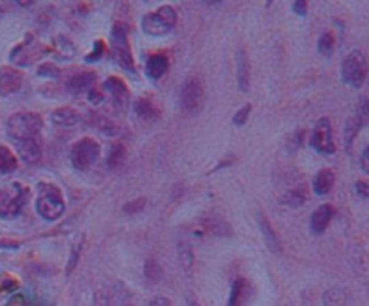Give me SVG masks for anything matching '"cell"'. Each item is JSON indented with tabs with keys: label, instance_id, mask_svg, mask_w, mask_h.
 I'll return each mask as SVG.
<instances>
[{
	"label": "cell",
	"instance_id": "cell-1",
	"mask_svg": "<svg viewBox=\"0 0 369 306\" xmlns=\"http://www.w3.org/2000/svg\"><path fill=\"white\" fill-rule=\"evenodd\" d=\"M42 117L34 112H19L8 119V135L14 144L36 141L42 132Z\"/></svg>",
	"mask_w": 369,
	"mask_h": 306
},
{
	"label": "cell",
	"instance_id": "cell-2",
	"mask_svg": "<svg viewBox=\"0 0 369 306\" xmlns=\"http://www.w3.org/2000/svg\"><path fill=\"white\" fill-rule=\"evenodd\" d=\"M36 213L43 220L56 222L65 213V200L60 191V187L49 182H42L38 187V198H36Z\"/></svg>",
	"mask_w": 369,
	"mask_h": 306
},
{
	"label": "cell",
	"instance_id": "cell-3",
	"mask_svg": "<svg viewBox=\"0 0 369 306\" xmlns=\"http://www.w3.org/2000/svg\"><path fill=\"white\" fill-rule=\"evenodd\" d=\"M29 189L20 182H11L8 186L0 187V218L13 220L22 213L27 204Z\"/></svg>",
	"mask_w": 369,
	"mask_h": 306
},
{
	"label": "cell",
	"instance_id": "cell-4",
	"mask_svg": "<svg viewBox=\"0 0 369 306\" xmlns=\"http://www.w3.org/2000/svg\"><path fill=\"white\" fill-rule=\"evenodd\" d=\"M177 25V13L173 10L171 5H163L158 8L154 13H148L143 19V31L148 36H166L173 27Z\"/></svg>",
	"mask_w": 369,
	"mask_h": 306
},
{
	"label": "cell",
	"instance_id": "cell-5",
	"mask_svg": "<svg viewBox=\"0 0 369 306\" xmlns=\"http://www.w3.org/2000/svg\"><path fill=\"white\" fill-rule=\"evenodd\" d=\"M368 72H369V62L362 51H351V53L344 58L341 69V76L342 82H344L346 85L353 86V89H359V86L364 85L366 78H368Z\"/></svg>",
	"mask_w": 369,
	"mask_h": 306
},
{
	"label": "cell",
	"instance_id": "cell-6",
	"mask_svg": "<svg viewBox=\"0 0 369 306\" xmlns=\"http://www.w3.org/2000/svg\"><path fill=\"white\" fill-rule=\"evenodd\" d=\"M99 157V144L92 137L80 139L78 143L72 144L71 152H69V161L72 167H76L78 172H85L92 164L96 163Z\"/></svg>",
	"mask_w": 369,
	"mask_h": 306
},
{
	"label": "cell",
	"instance_id": "cell-7",
	"mask_svg": "<svg viewBox=\"0 0 369 306\" xmlns=\"http://www.w3.org/2000/svg\"><path fill=\"white\" fill-rule=\"evenodd\" d=\"M112 58L114 62L123 67L125 71L134 72V58H132V53H130V43H128V31H126L125 24H117L112 27Z\"/></svg>",
	"mask_w": 369,
	"mask_h": 306
},
{
	"label": "cell",
	"instance_id": "cell-8",
	"mask_svg": "<svg viewBox=\"0 0 369 306\" xmlns=\"http://www.w3.org/2000/svg\"><path fill=\"white\" fill-rule=\"evenodd\" d=\"M204 99H206V92H204V85L200 80L198 78L186 80L180 89V106H182L184 114H198L204 106Z\"/></svg>",
	"mask_w": 369,
	"mask_h": 306
},
{
	"label": "cell",
	"instance_id": "cell-9",
	"mask_svg": "<svg viewBox=\"0 0 369 306\" xmlns=\"http://www.w3.org/2000/svg\"><path fill=\"white\" fill-rule=\"evenodd\" d=\"M310 144L317 153L321 155H331L335 153V141H333V132H331V123L328 117H321L317 121L316 128L310 137Z\"/></svg>",
	"mask_w": 369,
	"mask_h": 306
},
{
	"label": "cell",
	"instance_id": "cell-10",
	"mask_svg": "<svg viewBox=\"0 0 369 306\" xmlns=\"http://www.w3.org/2000/svg\"><path fill=\"white\" fill-rule=\"evenodd\" d=\"M368 125H369V97H362L355 115H353V117L348 121V125H346V144L350 146L351 141L355 139V135L360 132V128Z\"/></svg>",
	"mask_w": 369,
	"mask_h": 306
},
{
	"label": "cell",
	"instance_id": "cell-11",
	"mask_svg": "<svg viewBox=\"0 0 369 306\" xmlns=\"http://www.w3.org/2000/svg\"><path fill=\"white\" fill-rule=\"evenodd\" d=\"M24 78L16 69L2 67L0 69V96L8 97L22 89Z\"/></svg>",
	"mask_w": 369,
	"mask_h": 306
},
{
	"label": "cell",
	"instance_id": "cell-12",
	"mask_svg": "<svg viewBox=\"0 0 369 306\" xmlns=\"http://www.w3.org/2000/svg\"><path fill=\"white\" fill-rule=\"evenodd\" d=\"M105 91L110 94L112 97V103H114L119 110H125L126 106H128V101H130V92L128 89H126V85L123 83V80H119V78H108L105 82Z\"/></svg>",
	"mask_w": 369,
	"mask_h": 306
},
{
	"label": "cell",
	"instance_id": "cell-13",
	"mask_svg": "<svg viewBox=\"0 0 369 306\" xmlns=\"http://www.w3.org/2000/svg\"><path fill=\"white\" fill-rule=\"evenodd\" d=\"M333 213H335V209L330 204H322L321 207L313 211L312 218H310V229H312L313 235H322L328 229V225L333 218Z\"/></svg>",
	"mask_w": 369,
	"mask_h": 306
},
{
	"label": "cell",
	"instance_id": "cell-14",
	"mask_svg": "<svg viewBox=\"0 0 369 306\" xmlns=\"http://www.w3.org/2000/svg\"><path fill=\"white\" fill-rule=\"evenodd\" d=\"M16 146V152L20 153V157L25 164H36L42 158V146H40V141H25V143L14 144Z\"/></svg>",
	"mask_w": 369,
	"mask_h": 306
},
{
	"label": "cell",
	"instance_id": "cell-15",
	"mask_svg": "<svg viewBox=\"0 0 369 306\" xmlns=\"http://www.w3.org/2000/svg\"><path fill=\"white\" fill-rule=\"evenodd\" d=\"M94 80H96L94 72H80V74H74L69 80L67 89L72 94H82V92L91 91V86L94 85Z\"/></svg>",
	"mask_w": 369,
	"mask_h": 306
},
{
	"label": "cell",
	"instance_id": "cell-16",
	"mask_svg": "<svg viewBox=\"0 0 369 306\" xmlns=\"http://www.w3.org/2000/svg\"><path fill=\"white\" fill-rule=\"evenodd\" d=\"M169 62L168 58L164 56V54H154V56L148 58V62H146V74L152 80H160V78L168 72Z\"/></svg>",
	"mask_w": 369,
	"mask_h": 306
},
{
	"label": "cell",
	"instance_id": "cell-17",
	"mask_svg": "<svg viewBox=\"0 0 369 306\" xmlns=\"http://www.w3.org/2000/svg\"><path fill=\"white\" fill-rule=\"evenodd\" d=\"M335 184V173L331 169H321L313 178V193L316 195H328L331 191V187Z\"/></svg>",
	"mask_w": 369,
	"mask_h": 306
},
{
	"label": "cell",
	"instance_id": "cell-18",
	"mask_svg": "<svg viewBox=\"0 0 369 306\" xmlns=\"http://www.w3.org/2000/svg\"><path fill=\"white\" fill-rule=\"evenodd\" d=\"M250 294V287L249 283L245 279H236L233 283V288H230V296L229 301H227V306H243L247 297Z\"/></svg>",
	"mask_w": 369,
	"mask_h": 306
},
{
	"label": "cell",
	"instance_id": "cell-19",
	"mask_svg": "<svg viewBox=\"0 0 369 306\" xmlns=\"http://www.w3.org/2000/svg\"><path fill=\"white\" fill-rule=\"evenodd\" d=\"M258 222H259V227H261V233H263V236H265V242H267V245H269V249L274 250V252H279V250H281V242H279L272 224H270V222L265 218V215H261V213L258 215Z\"/></svg>",
	"mask_w": 369,
	"mask_h": 306
},
{
	"label": "cell",
	"instance_id": "cell-20",
	"mask_svg": "<svg viewBox=\"0 0 369 306\" xmlns=\"http://www.w3.org/2000/svg\"><path fill=\"white\" fill-rule=\"evenodd\" d=\"M51 119H53L54 125L63 126V128H72L80 123V115L72 108H58L51 114Z\"/></svg>",
	"mask_w": 369,
	"mask_h": 306
},
{
	"label": "cell",
	"instance_id": "cell-21",
	"mask_svg": "<svg viewBox=\"0 0 369 306\" xmlns=\"http://www.w3.org/2000/svg\"><path fill=\"white\" fill-rule=\"evenodd\" d=\"M250 83V67H249V58L245 54V51L238 53V89L240 91H249Z\"/></svg>",
	"mask_w": 369,
	"mask_h": 306
},
{
	"label": "cell",
	"instance_id": "cell-22",
	"mask_svg": "<svg viewBox=\"0 0 369 306\" xmlns=\"http://www.w3.org/2000/svg\"><path fill=\"white\" fill-rule=\"evenodd\" d=\"M134 110H135V115H137V117H141L143 121H148V123H152V121L158 119L157 106H155L150 99H137V101H135Z\"/></svg>",
	"mask_w": 369,
	"mask_h": 306
},
{
	"label": "cell",
	"instance_id": "cell-23",
	"mask_svg": "<svg viewBox=\"0 0 369 306\" xmlns=\"http://www.w3.org/2000/svg\"><path fill=\"white\" fill-rule=\"evenodd\" d=\"M19 167V161L14 157V153H11L10 148L0 146V173H13Z\"/></svg>",
	"mask_w": 369,
	"mask_h": 306
},
{
	"label": "cell",
	"instance_id": "cell-24",
	"mask_svg": "<svg viewBox=\"0 0 369 306\" xmlns=\"http://www.w3.org/2000/svg\"><path fill=\"white\" fill-rule=\"evenodd\" d=\"M333 47H335V36L331 33H322L319 42H317V49L322 56H330L333 53Z\"/></svg>",
	"mask_w": 369,
	"mask_h": 306
},
{
	"label": "cell",
	"instance_id": "cell-25",
	"mask_svg": "<svg viewBox=\"0 0 369 306\" xmlns=\"http://www.w3.org/2000/svg\"><path fill=\"white\" fill-rule=\"evenodd\" d=\"M322 301H324L326 306H342L346 303V294L342 292L341 288H331V290H328L324 294Z\"/></svg>",
	"mask_w": 369,
	"mask_h": 306
},
{
	"label": "cell",
	"instance_id": "cell-26",
	"mask_svg": "<svg viewBox=\"0 0 369 306\" xmlns=\"http://www.w3.org/2000/svg\"><path fill=\"white\" fill-rule=\"evenodd\" d=\"M123 158H125V146L123 144H114L108 152V158H106V163L110 167H117L121 163H123Z\"/></svg>",
	"mask_w": 369,
	"mask_h": 306
},
{
	"label": "cell",
	"instance_id": "cell-27",
	"mask_svg": "<svg viewBox=\"0 0 369 306\" xmlns=\"http://www.w3.org/2000/svg\"><path fill=\"white\" fill-rule=\"evenodd\" d=\"M305 200H307V195H305L302 191H299V189H292V191L285 193V196H283V202L290 207L302 206Z\"/></svg>",
	"mask_w": 369,
	"mask_h": 306
},
{
	"label": "cell",
	"instance_id": "cell-28",
	"mask_svg": "<svg viewBox=\"0 0 369 306\" xmlns=\"http://www.w3.org/2000/svg\"><path fill=\"white\" fill-rule=\"evenodd\" d=\"M80 252H82V238L78 239L76 244L72 245V252H71V259L67 263V274H71L74 270V267L78 265V259H80Z\"/></svg>",
	"mask_w": 369,
	"mask_h": 306
},
{
	"label": "cell",
	"instance_id": "cell-29",
	"mask_svg": "<svg viewBox=\"0 0 369 306\" xmlns=\"http://www.w3.org/2000/svg\"><path fill=\"white\" fill-rule=\"evenodd\" d=\"M249 114H250V105L247 103V105H243L240 110L236 112L235 117H233V123H235L236 126H243L245 123H247V117H249Z\"/></svg>",
	"mask_w": 369,
	"mask_h": 306
},
{
	"label": "cell",
	"instance_id": "cell-30",
	"mask_svg": "<svg viewBox=\"0 0 369 306\" xmlns=\"http://www.w3.org/2000/svg\"><path fill=\"white\" fill-rule=\"evenodd\" d=\"M38 74H40V76L56 78L58 74H60V71H58L56 67H53V65H51V63H45V65H42V67L38 69Z\"/></svg>",
	"mask_w": 369,
	"mask_h": 306
},
{
	"label": "cell",
	"instance_id": "cell-31",
	"mask_svg": "<svg viewBox=\"0 0 369 306\" xmlns=\"http://www.w3.org/2000/svg\"><path fill=\"white\" fill-rule=\"evenodd\" d=\"M146 276H148V279H152V281H155V278L158 279V265L155 263V261H146Z\"/></svg>",
	"mask_w": 369,
	"mask_h": 306
},
{
	"label": "cell",
	"instance_id": "cell-32",
	"mask_svg": "<svg viewBox=\"0 0 369 306\" xmlns=\"http://www.w3.org/2000/svg\"><path fill=\"white\" fill-rule=\"evenodd\" d=\"M355 189L357 193H359V196H362V198H369V184L364 180H359L355 184Z\"/></svg>",
	"mask_w": 369,
	"mask_h": 306
},
{
	"label": "cell",
	"instance_id": "cell-33",
	"mask_svg": "<svg viewBox=\"0 0 369 306\" xmlns=\"http://www.w3.org/2000/svg\"><path fill=\"white\" fill-rule=\"evenodd\" d=\"M292 8H294V13L301 14V16H305V14H307L308 4H307V2H305V0H296V2H294V4H292Z\"/></svg>",
	"mask_w": 369,
	"mask_h": 306
},
{
	"label": "cell",
	"instance_id": "cell-34",
	"mask_svg": "<svg viewBox=\"0 0 369 306\" xmlns=\"http://www.w3.org/2000/svg\"><path fill=\"white\" fill-rule=\"evenodd\" d=\"M360 166H362V169H364L366 175H369V144L364 148V152H362V157H360Z\"/></svg>",
	"mask_w": 369,
	"mask_h": 306
},
{
	"label": "cell",
	"instance_id": "cell-35",
	"mask_svg": "<svg viewBox=\"0 0 369 306\" xmlns=\"http://www.w3.org/2000/svg\"><path fill=\"white\" fill-rule=\"evenodd\" d=\"M144 206V200H135V202H130V204H126L125 206V211L126 213H135V211H141Z\"/></svg>",
	"mask_w": 369,
	"mask_h": 306
},
{
	"label": "cell",
	"instance_id": "cell-36",
	"mask_svg": "<svg viewBox=\"0 0 369 306\" xmlns=\"http://www.w3.org/2000/svg\"><path fill=\"white\" fill-rule=\"evenodd\" d=\"M88 101H91V103H94V105L101 103V101H103V96H101V92H97L96 89H91V91H88Z\"/></svg>",
	"mask_w": 369,
	"mask_h": 306
},
{
	"label": "cell",
	"instance_id": "cell-37",
	"mask_svg": "<svg viewBox=\"0 0 369 306\" xmlns=\"http://www.w3.org/2000/svg\"><path fill=\"white\" fill-rule=\"evenodd\" d=\"M103 43L101 42H97L96 43V49H94V54H92V56H86V62H94V60H96V58H101V54H103Z\"/></svg>",
	"mask_w": 369,
	"mask_h": 306
},
{
	"label": "cell",
	"instance_id": "cell-38",
	"mask_svg": "<svg viewBox=\"0 0 369 306\" xmlns=\"http://www.w3.org/2000/svg\"><path fill=\"white\" fill-rule=\"evenodd\" d=\"M148 306H169V301H168V299H166V297L157 296V297H154L152 301H150Z\"/></svg>",
	"mask_w": 369,
	"mask_h": 306
},
{
	"label": "cell",
	"instance_id": "cell-39",
	"mask_svg": "<svg viewBox=\"0 0 369 306\" xmlns=\"http://www.w3.org/2000/svg\"><path fill=\"white\" fill-rule=\"evenodd\" d=\"M5 306H25V299L22 296H14Z\"/></svg>",
	"mask_w": 369,
	"mask_h": 306
}]
</instances>
